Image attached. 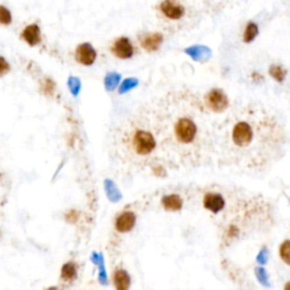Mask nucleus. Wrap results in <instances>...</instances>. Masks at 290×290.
<instances>
[{"label": "nucleus", "mask_w": 290, "mask_h": 290, "mask_svg": "<svg viewBox=\"0 0 290 290\" xmlns=\"http://www.w3.org/2000/svg\"><path fill=\"white\" fill-rule=\"evenodd\" d=\"M287 143L280 118L262 104L248 102L215 124L213 159L219 167L261 174L283 156Z\"/></svg>", "instance_id": "obj_1"}, {"label": "nucleus", "mask_w": 290, "mask_h": 290, "mask_svg": "<svg viewBox=\"0 0 290 290\" xmlns=\"http://www.w3.org/2000/svg\"><path fill=\"white\" fill-rule=\"evenodd\" d=\"M151 106L166 167L196 169L213 161L215 124L196 93L170 91Z\"/></svg>", "instance_id": "obj_2"}, {"label": "nucleus", "mask_w": 290, "mask_h": 290, "mask_svg": "<svg viewBox=\"0 0 290 290\" xmlns=\"http://www.w3.org/2000/svg\"><path fill=\"white\" fill-rule=\"evenodd\" d=\"M119 153L124 162L136 170L166 167L162 144L151 103L138 109L119 133Z\"/></svg>", "instance_id": "obj_3"}, {"label": "nucleus", "mask_w": 290, "mask_h": 290, "mask_svg": "<svg viewBox=\"0 0 290 290\" xmlns=\"http://www.w3.org/2000/svg\"><path fill=\"white\" fill-rule=\"evenodd\" d=\"M271 219V209L263 198H239L230 205L220 220L221 242L227 247L234 242L241 241L248 232L265 228Z\"/></svg>", "instance_id": "obj_4"}, {"label": "nucleus", "mask_w": 290, "mask_h": 290, "mask_svg": "<svg viewBox=\"0 0 290 290\" xmlns=\"http://www.w3.org/2000/svg\"><path fill=\"white\" fill-rule=\"evenodd\" d=\"M203 103L210 113H224L230 107L227 94L221 89H211L203 97Z\"/></svg>", "instance_id": "obj_5"}, {"label": "nucleus", "mask_w": 290, "mask_h": 290, "mask_svg": "<svg viewBox=\"0 0 290 290\" xmlns=\"http://www.w3.org/2000/svg\"><path fill=\"white\" fill-rule=\"evenodd\" d=\"M159 11L164 18L170 21H179L186 14V8L178 0H162Z\"/></svg>", "instance_id": "obj_6"}, {"label": "nucleus", "mask_w": 290, "mask_h": 290, "mask_svg": "<svg viewBox=\"0 0 290 290\" xmlns=\"http://www.w3.org/2000/svg\"><path fill=\"white\" fill-rule=\"evenodd\" d=\"M203 207L205 210L211 212V213L219 214L226 208V200L219 192H207L203 195Z\"/></svg>", "instance_id": "obj_7"}, {"label": "nucleus", "mask_w": 290, "mask_h": 290, "mask_svg": "<svg viewBox=\"0 0 290 290\" xmlns=\"http://www.w3.org/2000/svg\"><path fill=\"white\" fill-rule=\"evenodd\" d=\"M111 52L114 57L119 59H129L134 56V46L127 36H120L114 40L111 46Z\"/></svg>", "instance_id": "obj_8"}, {"label": "nucleus", "mask_w": 290, "mask_h": 290, "mask_svg": "<svg viewBox=\"0 0 290 290\" xmlns=\"http://www.w3.org/2000/svg\"><path fill=\"white\" fill-rule=\"evenodd\" d=\"M140 45L146 52H156L160 49L163 42V34L160 32L146 33L138 39Z\"/></svg>", "instance_id": "obj_9"}, {"label": "nucleus", "mask_w": 290, "mask_h": 290, "mask_svg": "<svg viewBox=\"0 0 290 290\" xmlns=\"http://www.w3.org/2000/svg\"><path fill=\"white\" fill-rule=\"evenodd\" d=\"M136 224V214L133 211H124L118 215L114 221V228L119 232H129Z\"/></svg>", "instance_id": "obj_10"}, {"label": "nucleus", "mask_w": 290, "mask_h": 290, "mask_svg": "<svg viewBox=\"0 0 290 290\" xmlns=\"http://www.w3.org/2000/svg\"><path fill=\"white\" fill-rule=\"evenodd\" d=\"M76 60L84 66H91L96 62L97 52L90 43H82L76 48Z\"/></svg>", "instance_id": "obj_11"}, {"label": "nucleus", "mask_w": 290, "mask_h": 290, "mask_svg": "<svg viewBox=\"0 0 290 290\" xmlns=\"http://www.w3.org/2000/svg\"><path fill=\"white\" fill-rule=\"evenodd\" d=\"M161 205L167 212H178L184 207V200L179 194H168L161 198Z\"/></svg>", "instance_id": "obj_12"}, {"label": "nucleus", "mask_w": 290, "mask_h": 290, "mask_svg": "<svg viewBox=\"0 0 290 290\" xmlns=\"http://www.w3.org/2000/svg\"><path fill=\"white\" fill-rule=\"evenodd\" d=\"M113 282L116 290H128L130 287V276L125 270L117 269L113 274Z\"/></svg>", "instance_id": "obj_13"}, {"label": "nucleus", "mask_w": 290, "mask_h": 290, "mask_svg": "<svg viewBox=\"0 0 290 290\" xmlns=\"http://www.w3.org/2000/svg\"><path fill=\"white\" fill-rule=\"evenodd\" d=\"M22 38L30 46L39 45L40 41H41V32H40L39 26L36 24L26 26L22 32Z\"/></svg>", "instance_id": "obj_14"}, {"label": "nucleus", "mask_w": 290, "mask_h": 290, "mask_svg": "<svg viewBox=\"0 0 290 290\" xmlns=\"http://www.w3.org/2000/svg\"><path fill=\"white\" fill-rule=\"evenodd\" d=\"M258 35V25L253 21L248 22L244 29V33H242V41H244V43H251L254 41Z\"/></svg>", "instance_id": "obj_15"}, {"label": "nucleus", "mask_w": 290, "mask_h": 290, "mask_svg": "<svg viewBox=\"0 0 290 290\" xmlns=\"http://www.w3.org/2000/svg\"><path fill=\"white\" fill-rule=\"evenodd\" d=\"M269 74H270V76H271L272 79L275 81V82L283 83V81H285L286 76H287V70L283 68L281 65L273 64V65L270 66Z\"/></svg>", "instance_id": "obj_16"}, {"label": "nucleus", "mask_w": 290, "mask_h": 290, "mask_svg": "<svg viewBox=\"0 0 290 290\" xmlns=\"http://www.w3.org/2000/svg\"><path fill=\"white\" fill-rule=\"evenodd\" d=\"M279 256L281 261L287 265H290V241L282 242V244L279 247Z\"/></svg>", "instance_id": "obj_17"}, {"label": "nucleus", "mask_w": 290, "mask_h": 290, "mask_svg": "<svg viewBox=\"0 0 290 290\" xmlns=\"http://www.w3.org/2000/svg\"><path fill=\"white\" fill-rule=\"evenodd\" d=\"M62 276L64 279H74L76 276V266L74 263H66L63 266L62 270Z\"/></svg>", "instance_id": "obj_18"}, {"label": "nucleus", "mask_w": 290, "mask_h": 290, "mask_svg": "<svg viewBox=\"0 0 290 290\" xmlns=\"http://www.w3.org/2000/svg\"><path fill=\"white\" fill-rule=\"evenodd\" d=\"M12 23V14L4 6H0V24L9 25Z\"/></svg>", "instance_id": "obj_19"}, {"label": "nucleus", "mask_w": 290, "mask_h": 290, "mask_svg": "<svg viewBox=\"0 0 290 290\" xmlns=\"http://www.w3.org/2000/svg\"><path fill=\"white\" fill-rule=\"evenodd\" d=\"M9 69H11L9 64L6 62L5 58L0 57V76H4L5 74H7L9 72Z\"/></svg>", "instance_id": "obj_20"}, {"label": "nucleus", "mask_w": 290, "mask_h": 290, "mask_svg": "<svg viewBox=\"0 0 290 290\" xmlns=\"http://www.w3.org/2000/svg\"><path fill=\"white\" fill-rule=\"evenodd\" d=\"M45 82H46V87H45L46 92L47 93H51L52 90H53V84H52V82H51V81H49V80L45 81Z\"/></svg>", "instance_id": "obj_21"}, {"label": "nucleus", "mask_w": 290, "mask_h": 290, "mask_svg": "<svg viewBox=\"0 0 290 290\" xmlns=\"http://www.w3.org/2000/svg\"><path fill=\"white\" fill-rule=\"evenodd\" d=\"M283 290H290V281L286 283L285 287H283Z\"/></svg>", "instance_id": "obj_22"}, {"label": "nucleus", "mask_w": 290, "mask_h": 290, "mask_svg": "<svg viewBox=\"0 0 290 290\" xmlns=\"http://www.w3.org/2000/svg\"><path fill=\"white\" fill-rule=\"evenodd\" d=\"M48 290H57V288H53V287H52V288H49Z\"/></svg>", "instance_id": "obj_23"}]
</instances>
